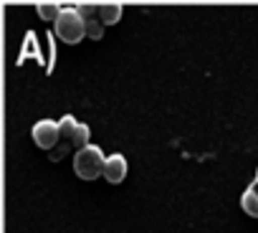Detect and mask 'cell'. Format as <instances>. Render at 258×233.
Here are the masks:
<instances>
[{
	"label": "cell",
	"mask_w": 258,
	"mask_h": 233,
	"mask_svg": "<svg viewBox=\"0 0 258 233\" xmlns=\"http://www.w3.org/2000/svg\"><path fill=\"white\" fill-rule=\"evenodd\" d=\"M53 33L69 46L81 43V38H86V21L79 16L76 6H66L61 11V16L53 23Z\"/></svg>",
	"instance_id": "1"
},
{
	"label": "cell",
	"mask_w": 258,
	"mask_h": 233,
	"mask_svg": "<svg viewBox=\"0 0 258 233\" xmlns=\"http://www.w3.org/2000/svg\"><path fill=\"white\" fill-rule=\"evenodd\" d=\"M104 162H106V155L99 145H89L74 152V172L81 180H96L99 175H104Z\"/></svg>",
	"instance_id": "2"
},
{
	"label": "cell",
	"mask_w": 258,
	"mask_h": 233,
	"mask_svg": "<svg viewBox=\"0 0 258 233\" xmlns=\"http://www.w3.org/2000/svg\"><path fill=\"white\" fill-rule=\"evenodd\" d=\"M31 137H33V142H36L41 150L51 152V150L58 145V140H61L58 120H38V122L31 127Z\"/></svg>",
	"instance_id": "3"
},
{
	"label": "cell",
	"mask_w": 258,
	"mask_h": 233,
	"mask_svg": "<svg viewBox=\"0 0 258 233\" xmlns=\"http://www.w3.org/2000/svg\"><path fill=\"white\" fill-rule=\"evenodd\" d=\"M129 172V162L121 152H111L106 155V162H104V180L111 183V185H119Z\"/></svg>",
	"instance_id": "4"
},
{
	"label": "cell",
	"mask_w": 258,
	"mask_h": 233,
	"mask_svg": "<svg viewBox=\"0 0 258 233\" xmlns=\"http://www.w3.org/2000/svg\"><path fill=\"white\" fill-rule=\"evenodd\" d=\"M240 208H243V213H248L250 218H258V185H255V183H250V185L243 190V195H240Z\"/></svg>",
	"instance_id": "5"
},
{
	"label": "cell",
	"mask_w": 258,
	"mask_h": 233,
	"mask_svg": "<svg viewBox=\"0 0 258 233\" xmlns=\"http://www.w3.org/2000/svg\"><path fill=\"white\" fill-rule=\"evenodd\" d=\"M121 13H124V6L119 3H99V21L104 26H114L116 21H121Z\"/></svg>",
	"instance_id": "6"
},
{
	"label": "cell",
	"mask_w": 258,
	"mask_h": 233,
	"mask_svg": "<svg viewBox=\"0 0 258 233\" xmlns=\"http://www.w3.org/2000/svg\"><path fill=\"white\" fill-rule=\"evenodd\" d=\"M79 120L74 114H63L61 120H58V130H61V140H66V142H71V137H74V132L79 130Z\"/></svg>",
	"instance_id": "7"
},
{
	"label": "cell",
	"mask_w": 258,
	"mask_h": 233,
	"mask_svg": "<svg viewBox=\"0 0 258 233\" xmlns=\"http://www.w3.org/2000/svg\"><path fill=\"white\" fill-rule=\"evenodd\" d=\"M91 145V127L89 125H79V130L74 132V137H71V147H74V152L76 150H84V147H89Z\"/></svg>",
	"instance_id": "8"
},
{
	"label": "cell",
	"mask_w": 258,
	"mask_h": 233,
	"mask_svg": "<svg viewBox=\"0 0 258 233\" xmlns=\"http://www.w3.org/2000/svg\"><path fill=\"white\" fill-rule=\"evenodd\" d=\"M61 6L58 3H38L36 6V13L41 16V21H51V23H56V18L61 16Z\"/></svg>",
	"instance_id": "9"
},
{
	"label": "cell",
	"mask_w": 258,
	"mask_h": 233,
	"mask_svg": "<svg viewBox=\"0 0 258 233\" xmlns=\"http://www.w3.org/2000/svg\"><path fill=\"white\" fill-rule=\"evenodd\" d=\"M101 36H104V23H101L99 18L86 21V38H91V41H101Z\"/></svg>",
	"instance_id": "10"
},
{
	"label": "cell",
	"mask_w": 258,
	"mask_h": 233,
	"mask_svg": "<svg viewBox=\"0 0 258 233\" xmlns=\"http://www.w3.org/2000/svg\"><path fill=\"white\" fill-rule=\"evenodd\" d=\"M76 11H79V16H81L84 21H91V18L99 16V3H79Z\"/></svg>",
	"instance_id": "11"
},
{
	"label": "cell",
	"mask_w": 258,
	"mask_h": 233,
	"mask_svg": "<svg viewBox=\"0 0 258 233\" xmlns=\"http://www.w3.org/2000/svg\"><path fill=\"white\" fill-rule=\"evenodd\" d=\"M74 147H71V142H66V140H61V145H56L48 155H51V160H63L69 152H71Z\"/></svg>",
	"instance_id": "12"
},
{
	"label": "cell",
	"mask_w": 258,
	"mask_h": 233,
	"mask_svg": "<svg viewBox=\"0 0 258 233\" xmlns=\"http://www.w3.org/2000/svg\"><path fill=\"white\" fill-rule=\"evenodd\" d=\"M253 183H255V185H258V170H255V180H253Z\"/></svg>",
	"instance_id": "13"
}]
</instances>
